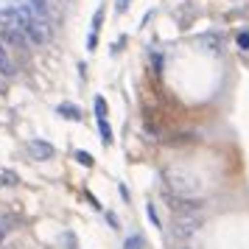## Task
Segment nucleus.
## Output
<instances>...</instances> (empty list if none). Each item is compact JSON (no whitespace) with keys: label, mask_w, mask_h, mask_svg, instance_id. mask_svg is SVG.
Listing matches in <instances>:
<instances>
[{"label":"nucleus","mask_w":249,"mask_h":249,"mask_svg":"<svg viewBox=\"0 0 249 249\" xmlns=\"http://www.w3.org/2000/svg\"><path fill=\"white\" fill-rule=\"evenodd\" d=\"M0 249H20V247H17V244H6V247L0 244Z\"/></svg>","instance_id":"nucleus-16"},{"label":"nucleus","mask_w":249,"mask_h":249,"mask_svg":"<svg viewBox=\"0 0 249 249\" xmlns=\"http://www.w3.org/2000/svg\"><path fill=\"white\" fill-rule=\"evenodd\" d=\"M165 179H168V188L174 191V196H196L199 188H202V182L196 179L193 174L182 171V168L168 171V174H165Z\"/></svg>","instance_id":"nucleus-2"},{"label":"nucleus","mask_w":249,"mask_h":249,"mask_svg":"<svg viewBox=\"0 0 249 249\" xmlns=\"http://www.w3.org/2000/svg\"><path fill=\"white\" fill-rule=\"evenodd\" d=\"M126 9V0H118V12H124Z\"/></svg>","instance_id":"nucleus-17"},{"label":"nucleus","mask_w":249,"mask_h":249,"mask_svg":"<svg viewBox=\"0 0 249 249\" xmlns=\"http://www.w3.org/2000/svg\"><path fill=\"white\" fill-rule=\"evenodd\" d=\"M146 213H148V218H151V224L160 227V215H157V210H154V204H148V207H146Z\"/></svg>","instance_id":"nucleus-11"},{"label":"nucleus","mask_w":249,"mask_h":249,"mask_svg":"<svg viewBox=\"0 0 249 249\" xmlns=\"http://www.w3.org/2000/svg\"><path fill=\"white\" fill-rule=\"evenodd\" d=\"M124 249H143V238H140V235H132V238H126Z\"/></svg>","instance_id":"nucleus-9"},{"label":"nucleus","mask_w":249,"mask_h":249,"mask_svg":"<svg viewBox=\"0 0 249 249\" xmlns=\"http://www.w3.org/2000/svg\"><path fill=\"white\" fill-rule=\"evenodd\" d=\"M28 151H31V157L34 160H51L53 154H56L53 146L45 143V140H31V143H28Z\"/></svg>","instance_id":"nucleus-4"},{"label":"nucleus","mask_w":249,"mask_h":249,"mask_svg":"<svg viewBox=\"0 0 249 249\" xmlns=\"http://www.w3.org/2000/svg\"><path fill=\"white\" fill-rule=\"evenodd\" d=\"M59 115H65V118H70V121H79L81 118V112H79V107L76 104H59Z\"/></svg>","instance_id":"nucleus-6"},{"label":"nucleus","mask_w":249,"mask_h":249,"mask_svg":"<svg viewBox=\"0 0 249 249\" xmlns=\"http://www.w3.org/2000/svg\"><path fill=\"white\" fill-rule=\"evenodd\" d=\"M0 179H3V185H17V174H12V171H3V174H0Z\"/></svg>","instance_id":"nucleus-10"},{"label":"nucleus","mask_w":249,"mask_h":249,"mask_svg":"<svg viewBox=\"0 0 249 249\" xmlns=\"http://www.w3.org/2000/svg\"><path fill=\"white\" fill-rule=\"evenodd\" d=\"M202 224H204L202 213H177V218H174V235L188 241L191 235H196L202 230Z\"/></svg>","instance_id":"nucleus-3"},{"label":"nucleus","mask_w":249,"mask_h":249,"mask_svg":"<svg viewBox=\"0 0 249 249\" xmlns=\"http://www.w3.org/2000/svg\"><path fill=\"white\" fill-rule=\"evenodd\" d=\"M98 129H101V143L109 146V143H112V129H109V124H107V118H98Z\"/></svg>","instance_id":"nucleus-7"},{"label":"nucleus","mask_w":249,"mask_h":249,"mask_svg":"<svg viewBox=\"0 0 249 249\" xmlns=\"http://www.w3.org/2000/svg\"><path fill=\"white\" fill-rule=\"evenodd\" d=\"M0 73H3V76H12V73H14L12 62L6 59V53H3V51H0Z\"/></svg>","instance_id":"nucleus-8"},{"label":"nucleus","mask_w":249,"mask_h":249,"mask_svg":"<svg viewBox=\"0 0 249 249\" xmlns=\"http://www.w3.org/2000/svg\"><path fill=\"white\" fill-rule=\"evenodd\" d=\"M76 160H79L81 165H87V168H90V165H92V157H90V154H87V151H79V154H76Z\"/></svg>","instance_id":"nucleus-12"},{"label":"nucleus","mask_w":249,"mask_h":249,"mask_svg":"<svg viewBox=\"0 0 249 249\" xmlns=\"http://www.w3.org/2000/svg\"><path fill=\"white\" fill-rule=\"evenodd\" d=\"M6 230H9V227H6V218H0V244H3V238H6Z\"/></svg>","instance_id":"nucleus-15"},{"label":"nucleus","mask_w":249,"mask_h":249,"mask_svg":"<svg viewBox=\"0 0 249 249\" xmlns=\"http://www.w3.org/2000/svg\"><path fill=\"white\" fill-rule=\"evenodd\" d=\"M14 14H17V23H20V31L25 34V39L28 42H45L48 39V25H45V20H39L28 6H17L14 9Z\"/></svg>","instance_id":"nucleus-1"},{"label":"nucleus","mask_w":249,"mask_h":249,"mask_svg":"<svg viewBox=\"0 0 249 249\" xmlns=\"http://www.w3.org/2000/svg\"><path fill=\"white\" fill-rule=\"evenodd\" d=\"M238 48L241 51H249V34L244 31V34H238Z\"/></svg>","instance_id":"nucleus-14"},{"label":"nucleus","mask_w":249,"mask_h":249,"mask_svg":"<svg viewBox=\"0 0 249 249\" xmlns=\"http://www.w3.org/2000/svg\"><path fill=\"white\" fill-rule=\"evenodd\" d=\"M95 115H98V118L107 115V104H104V98H95Z\"/></svg>","instance_id":"nucleus-13"},{"label":"nucleus","mask_w":249,"mask_h":249,"mask_svg":"<svg viewBox=\"0 0 249 249\" xmlns=\"http://www.w3.org/2000/svg\"><path fill=\"white\" fill-rule=\"evenodd\" d=\"M28 9H31L39 20H45V23H48V17H51V6H48V0H31V6H28Z\"/></svg>","instance_id":"nucleus-5"}]
</instances>
